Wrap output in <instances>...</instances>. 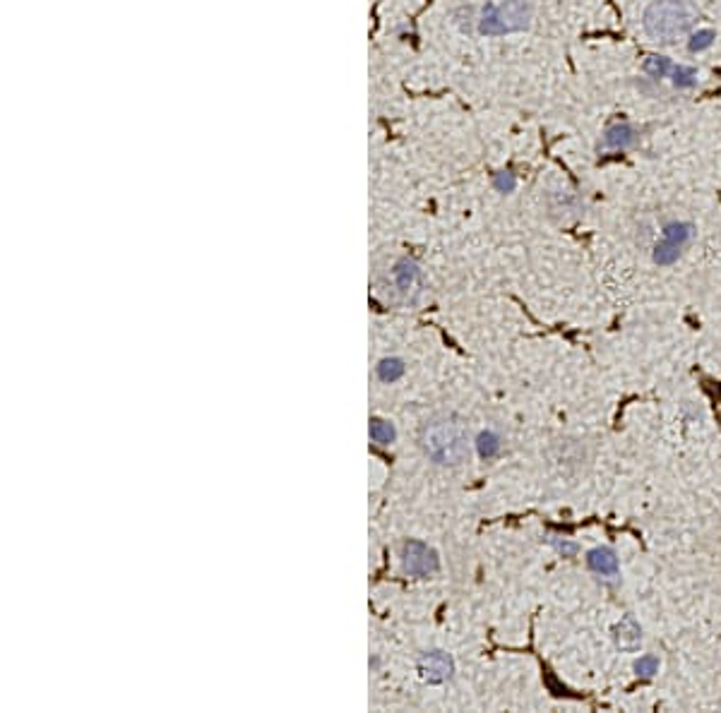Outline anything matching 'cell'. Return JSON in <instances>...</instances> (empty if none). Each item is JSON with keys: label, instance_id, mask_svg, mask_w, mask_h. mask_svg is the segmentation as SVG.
<instances>
[{"label": "cell", "instance_id": "obj_7", "mask_svg": "<svg viewBox=\"0 0 721 713\" xmlns=\"http://www.w3.org/2000/svg\"><path fill=\"white\" fill-rule=\"evenodd\" d=\"M419 673L421 680L428 682V685H442L452 678L454 673V661L452 656H447L445 651H426L419 658Z\"/></svg>", "mask_w": 721, "mask_h": 713}, {"label": "cell", "instance_id": "obj_9", "mask_svg": "<svg viewBox=\"0 0 721 713\" xmlns=\"http://www.w3.org/2000/svg\"><path fill=\"white\" fill-rule=\"evenodd\" d=\"M640 142V130L633 127L630 123H616L604 132V149H613V151H625L633 149Z\"/></svg>", "mask_w": 721, "mask_h": 713}, {"label": "cell", "instance_id": "obj_11", "mask_svg": "<svg viewBox=\"0 0 721 713\" xmlns=\"http://www.w3.org/2000/svg\"><path fill=\"white\" fill-rule=\"evenodd\" d=\"M404 373H407V365H404L402 358H383L378 363V380L385 382V385L397 382L399 377H404Z\"/></svg>", "mask_w": 721, "mask_h": 713}, {"label": "cell", "instance_id": "obj_5", "mask_svg": "<svg viewBox=\"0 0 721 713\" xmlns=\"http://www.w3.org/2000/svg\"><path fill=\"white\" fill-rule=\"evenodd\" d=\"M402 569L404 574L416 579H428L440 569L438 552L421 540H407L402 545Z\"/></svg>", "mask_w": 721, "mask_h": 713}, {"label": "cell", "instance_id": "obj_15", "mask_svg": "<svg viewBox=\"0 0 721 713\" xmlns=\"http://www.w3.org/2000/svg\"><path fill=\"white\" fill-rule=\"evenodd\" d=\"M714 44V32L712 29H700V32H695L693 36H690V41H688V48L693 53H700V51H705V48H710Z\"/></svg>", "mask_w": 721, "mask_h": 713}, {"label": "cell", "instance_id": "obj_12", "mask_svg": "<svg viewBox=\"0 0 721 713\" xmlns=\"http://www.w3.org/2000/svg\"><path fill=\"white\" fill-rule=\"evenodd\" d=\"M476 452L481 459H493L495 454L500 452V447H502V442H500V437L495 435L493 430H483V432H478V437H476Z\"/></svg>", "mask_w": 721, "mask_h": 713}, {"label": "cell", "instance_id": "obj_4", "mask_svg": "<svg viewBox=\"0 0 721 713\" xmlns=\"http://www.w3.org/2000/svg\"><path fill=\"white\" fill-rule=\"evenodd\" d=\"M695 238V226L690 221H671L662 231V240L654 248V262L659 267H669L681 257Z\"/></svg>", "mask_w": 721, "mask_h": 713}, {"label": "cell", "instance_id": "obj_1", "mask_svg": "<svg viewBox=\"0 0 721 713\" xmlns=\"http://www.w3.org/2000/svg\"><path fill=\"white\" fill-rule=\"evenodd\" d=\"M419 444L438 466H462L471 456V435L462 418L452 413L433 416L421 425Z\"/></svg>", "mask_w": 721, "mask_h": 713}, {"label": "cell", "instance_id": "obj_6", "mask_svg": "<svg viewBox=\"0 0 721 713\" xmlns=\"http://www.w3.org/2000/svg\"><path fill=\"white\" fill-rule=\"evenodd\" d=\"M392 277H395V286H397V291H399V296H402L404 303H409L411 306V303L419 301L421 294H423V274H421V267L416 265L414 260L397 262Z\"/></svg>", "mask_w": 721, "mask_h": 713}, {"label": "cell", "instance_id": "obj_2", "mask_svg": "<svg viewBox=\"0 0 721 713\" xmlns=\"http://www.w3.org/2000/svg\"><path fill=\"white\" fill-rule=\"evenodd\" d=\"M698 24V10L690 0H652L642 12V29L652 41L678 44Z\"/></svg>", "mask_w": 721, "mask_h": 713}, {"label": "cell", "instance_id": "obj_3", "mask_svg": "<svg viewBox=\"0 0 721 713\" xmlns=\"http://www.w3.org/2000/svg\"><path fill=\"white\" fill-rule=\"evenodd\" d=\"M531 22V5L526 0H502L490 5L481 17V32L488 36H500L526 29Z\"/></svg>", "mask_w": 721, "mask_h": 713}, {"label": "cell", "instance_id": "obj_19", "mask_svg": "<svg viewBox=\"0 0 721 713\" xmlns=\"http://www.w3.org/2000/svg\"><path fill=\"white\" fill-rule=\"evenodd\" d=\"M514 185H517V180H514L512 173H505V170H502V173L495 175V187H498L500 192H512Z\"/></svg>", "mask_w": 721, "mask_h": 713}, {"label": "cell", "instance_id": "obj_17", "mask_svg": "<svg viewBox=\"0 0 721 713\" xmlns=\"http://www.w3.org/2000/svg\"><path fill=\"white\" fill-rule=\"evenodd\" d=\"M674 82L676 87H693L698 82V72L688 68V65H678V68H674Z\"/></svg>", "mask_w": 721, "mask_h": 713}, {"label": "cell", "instance_id": "obj_14", "mask_svg": "<svg viewBox=\"0 0 721 713\" xmlns=\"http://www.w3.org/2000/svg\"><path fill=\"white\" fill-rule=\"evenodd\" d=\"M645 72L650 77L654 79H659V77H666L669 72H674V63H671L669 58H662V56H652V58H647V63H645Z\"/></svg>", "mask_w": 721, "mask_h": 713}, {"label": "cell", "instance_id": "obj_8", "mask_svg": "<svg viewBox=\"0 0 721 713\" xmlns=\"http://www.w3.org/2000/svg\"><path fill=\"white\" fill-rule=\"evenodd\" d=\"M587 567L601 579H616L618 569H621V567H618V555L613 547H608V545L594 547V550L587 552Z\"/></svg>", "mask_w": 721, "mask_h": 713}, {"label": "cell", "instance_id": "obj_13", "mask_svg": "<svg viewBox=\"0 0 721 713\" xmlns=\"http://www.w3.org/2000/svg\"><path fill=\"white\" fill-rule=\"evenodd\" d=\"M371 440L375 444H392L397 440V430H395V425L390 423V420H385V418H373L371 420Z\"/></svg>", "mask_w": 721, "mask_h": 713}, {"label": "cell", "instance_id": "obj_18", "mask_svg": "<svg viewBox=\"0 0 721 713\" xmlns=\"http://www.w3.org/2000/svg\"><path fill=\"white\" fill-rule=\"evenodd\" d=\"M548 543L558 550L563 557H575V555L579 552V545L577 543H572L570 538H558V535H550L548 538Z\"/></svg>", "mask_w": 721, "mask_h": 713}, {"label": "cell", "instance_id": "obj_16", "mask_svg": "<svg viewBox=\"0 0 721 713\" xmlns=\"http://www.w3.org/2000/svg\"><path fill=\"white\" fill-rule=\"evenodd\" d=\"M635 673H638L640 678H654V675L659 673V658L652 654L640 656V661L635 663Z\"/></svg>", "mask_w": 721, "mask_h": 713}, {"label": "cell", "instance_id": "obj_10", "mask_svg": "<svg viewBox=\"0 0 721 713\" xmlns=\"http://www.w3.org/2000/svg\"><path fill=\"white\" fill-rule=\"evenodd\" d=\"M613 642L621 651H638L642 644V627L633 615H625L613 627Z\"/></svg>", "mask_w": 721, "mask_h": 713}]
</instances>
